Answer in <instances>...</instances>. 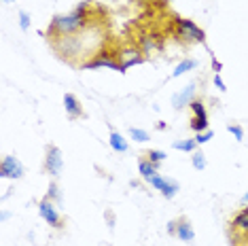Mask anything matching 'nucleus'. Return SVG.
Instances as JSON below:
<instances>
[{
	"label": "nucleus",
	"mask_w": 248,
	"mask_h": 246,
	"mask_svg": "<svg viewBox=\"0 0 248 246\" xmlns=\"http://www.w3.org/2000/svg\"><path fill=\"white\" fill-rule=\"evenodd\" d=\"M89 9H92V2H81L75 11H70V13L55 15L47 28V38L53 41V38H58V36H75L78 32L87 30Z\"/></svg>",
	"instance_id": "f257e3e1"
},
{
	"label": "nucleus",
	"mask_w": 248,
	"mask_h": 246,
	"mask_svg": "<svg viewBox=\"0 0 248 246\" xmlns=\"http://www.w3.org/2000/svg\"><path fill=\"white\" fill-rule=\"evenodd\" d=\"M176 36L185 43H204L206 41V32L202 30L195 21H191L187 17L176 19Z\"/></svg>",
	"instance_id": "f03ea898"
},
{
	"label": "nucleus",
	"mask_w": 248,
	"mask_h": 246,
	"mask_svg": "<svg viewBox=\"0 0 248 246\" xmlns=\"http://www.w3.org/2000/svg\"><path fill=\"white\" fill-rule=\"evenodd\" d=\"M43 170L47 172L51 178H58L62 174V170H64V157H62V151L60 147H55V144H49L47 149H45V164H43Z\"/></svg>",
	"instance_id": "7ed1b4c3"
},
{
	"label": "nucleus",
	"mask_w": 248,
	"mask_h": 246,
	"mask_svg": "<svg viewBox=\"0 0 248 246\" xmlns=\"http://www.w3.org/2000/svg\"><path fill=\"white\" fill-rule=\"evenodd\" d=\"M81 68H85V70H93V68L121 70V62H119V55H110L108 51H98L89 62H83Z\"/></svg>",
	"instance_id": "20e7f679"
},
{
	"label": "nucleus",
	"mask_w": 248,
	"mask_h": 246,
	"mask_svg": "<svg viewBox=\"0 0 248 246\" xmlns=\"http://www.w3.org/2000/svg\"><path fill=\"white\" fill-rule=\"evenodd\" d=\"M38 215H41V219L47 223L49 227H53V229L62 227V215L58 212V208H55L49 198L41 200V204H38Z\"/></svg>",
	"instance_id": "39448f33"
},
{
	"label": "nucleus",
	"mask_w": 248,
	"mask_h": 246,
	"mask_svg": "<svg viewBox=\"0 0 248 246\" xmlns=\"http://www.w3.org/2000/svg\"><path fill=\"white\" fill-rule=\"evenodd\" d=\"M0 176L2 178H11V181H17L24 176V166L15 155H4L0 161Z\"/></svg>",
	"instance_id": "423d86ee"
},
{
	"label": "nucleus",
	"mask_w": 248,
	"mask_h": 246,
	"mask_svg": "<svg viewBox=\"0 0 248 246\" xmlns=\"http://www.w3.org/2000/svg\"><path fill=\"white\" fill-rule=\"evenodd\" d=\"M149 184H151L153 189H157V191H161V195H163L166 200H172L174 195L178 193V183L168 181V178H163V176H159V174L151 178V183H149Z\"/></svg>",
	"instance_id": "0eeeda50"
},
{
	"label": "nucleus",
	"mask_w": 248,
	"mask_h": 246,
	"mask_svg": "<svg viewBox=\"0 0 248 246\" xmlns=\"http://www.w3.org/2000/svg\"><path fill=\"white\" fill-rule=\"evenodd\" d=\"M193 100H195V83H191V85H187L183 92L174 93V96H172V104H174V108H176V110H183L185 106H189Z\"/></svg>",
	"instance_id": "6e6552de"
},
{
	"label": "nucleus",
	"mask_w": 248,
	"mask_h": 246,
	"mask_svg": "<svg viewBox=\"0 0 248 246\" xmlns=\"http://www.w3.org/2000/svg\"><path fill=\"white\" fill-rule=\"evenodd\" d=\"M64 108H66V115H68L70 119H81V117L85 115L83 113V106L75 93H64Z\"/></svg>",
	"instance_id": "1a4fd4ad"
},
{
	"label": "nucleus",
	"mask_w": 248,
	"mask_h": 246,
	"mask_svg": "<svg viewBox=\"0 0 248 246\" xmlns=\"http://www.w3.org/2000/svg\"><path fill=\"white\" fill-rule=\"evenodd\" d=\"M176 238L183 240V242H193L195 240V229L191 225L189 219H178V229H176Z\"/></svg>",
	"instance_id": "9d476101"
},
{
	"label": "nucleus",
	"mask_w": 248,
	"mask_h": 246,
	"mask_svg": "<svg viewBox=\"0 0 248 246\" xmlns=\"http://www.w3.org/2000/svg\"><path fill=\"white\" fill-rule=\"evenodd\" d=\"M157 164H153V161H149V159H140L138 161V172H140V178L142 181H146V183H151V178L153 176H157Z\"/></svg>",
	"instance_id": "9b49d317"
},
{
	"label": "nucleus",
	"mask_w": 248,
	"mask_h": 246,
	"mask_svg": "<svg viewBox=\"0 0 248 246\" xmlns=\"http://www.w3.org/2000/svg\"><path fill=\"white\" fill-rule=\"evenodd\" d=\"M108 142H110V149H112V151H117V153H125V151L129 149L127 140H125V138L121 136L119 132H115V130L110 132V138H108Z\"/></svg>",
	"instance_id": "f8f14e48"
},
{
	"label": "nucleus",
	"mask_w": 248,
	"mask_h": 246,
	"mask_svg": "<svg viewBox=\"0 0 248 246\" xmlns=\"http://www.w3.org/2000/svg\"><path fill=\"white\" fill-rule=\"evenodd\" d=\"M231 227L240 229V231H244L248 236V208H244L242 212H238V215L233 216V221H231Z\"/></svg>",
	"instance_id": "ddd939ff"
},
{
	"label": "nucleus",
	"mask_w": 248,
	"mask_h": 246,
	"mask_svg": "<svg viewBox=\"0 0 248 246\" xmlns=\"http://www.w3.org/2000/svg\"><path fill=\"white\" fill-rule=\"evenodd\" d=\"M193 68H197V62L193 60V58H187V60H183L180 64L174 68V72H172V79H176V77H183L185 72H189V70H193Z\"/></svg>",
	"instance_id": "4468645a"
},
{
	"label": "nucleus",
	"mask_w": 248,
	"mask_h": 246,
	"mask_svg": "<svg viewBox=\"0 0 248 246\" xmlns=\"http://www.w3.org/2000/svg\"><path fill=\"white\" fill-rule=\"evenodd\" d=\"M176 151H185V153H193V151H197V142L195 138H185V140H176L172 144Z\"/></svg>",
	"instance_id": "2eb2a0df"
},
{
	"label": "nucleus",
	"mask_w": 248,
	"mask_h": 246,
	"mask_svg": "<svg viewBox=\"0 0 248 246\" xmlns=\"http://www.w3.org/2000/svg\"><path fill=\"white\" fill-rule=\"evenodd\" d=\"M189 127H191V130H193L195 134L210 130V127H208V117H193V119H191V123H189Z\"/></svg>",
	"instance_id": "dca6fc26"
},
{
	"label": "nucleus",
	"mask_w": 248,
	"mask_h": 246,
	"mask_svg": "<svg viewBox=\"0 0 248 246\" xmlns=\"http://www.w3.org/2000/svg\"><path fill=\"white\" fill-rule=\"evenodd\" d=\"M191 166H193L195 170H204V168H206V155L202 153L200 149L191 153Z\"/></svg>",
	"instance_id": "f3484780"
},
{
	"label": "nucleus",
	"mask_w": 248,
	"mask_h": 246,
	"mask_svg": "<svg viewBox=\"0 0 248 246\" xmlns=\"http://www.w3.org/2000/svg\"><path fill=\"white\" fill-rule=\"evenodd\" d=\"M189 108H191V113H193V117H208L206 104H204V100H200V98H195L193 102L189 104Z\"/></svg>",
	"instance_id": "a211bd4d"
},
{
	"label": "nucleus",
	"mask_w": 248,
	"mask_h": 246,
	"mask_svg": "<svg viewBox=\"0 0 248 246\" xmlns=\"http://www.w3.org/2000/svg\"><path fill=\"white\" fill-rule=\"evenodd\" d=\"M144 157L149 159V161H153V164H157V166H159L161 161L168 157V155L163 153V151H159V149H151V151H146V153H144Z\"/></svg>",
	"instance_id": "6ab92c4d"
},
{
	"label": "nucleus",
	"mask_w": 248,
	"mask_h": 246,
	"mask_svg": "<svg viewBox=\"0 0 248 246\" xmlns=\"http://www.w3.org/2000/svg\"><path fill=\"white\" fill-rule=\"evenodd\" d=\"M47 198L51 200V202H62V193H60V187L58 183H49V189H47Z\"/></svg>",
	"instance_id": "aec40b11"
},
{
	"label": "nucleus",
	"mask_w": 248,
	"mask_h": 246,
	"mask_svg": "<svg viewBox=\"0 0 248 246\" xmlns=\"http://www.w3.org/2000/svg\"><path fill=\"white\" fill-rule=\"evenodd\" d=\"M129 136H132V140H136V142H146L149 140V132L140 130V127H132V130H129Z\"/></svg>",
	"instance_id": "412c9836"
},
{
	"label": "nucleus",
	"mask_w": 248,
	"mask_h": 246,
	"mask_svg": "<svg viewBox=\"0 0 248 246\" xmlns=\"http://www.w3.org/2000/svg\"><path fill=\"white\" fill-rule=\"evenodd\" d=\"M144 62V58L142 55H136V58H129V60H123L121 62V70L119 72H125V70H129L132 66H138V64H142Z\"/></svg>",
	"instance_id": "4be33fe9"
},
{
	"label": "nucleus",
	"mask_w": 248,
	"mask_h": 246,
	"mask_svg": "<svg viewBox=\"0 0 248 246\" xmlns=\"http://www.w3.org/2000/svg\"><path fill=\"white\" fill-rule=\"evenodd\" d=\"M212 136H214V132H212V130H206V132L195 134V142H197V147H202V144H206L208 140H212Z\"/></svg>",
	"instance_id": "5701e85b"
},
{
	"label": "nucleus",
	"mask_w": 248,
	"mask_h": 246,
	"mask_svg": "<svg viewBox=\"0 0 248 246\" xmlns=\"http://www.w3.org/2000/svg\"><path fill=\"white\" fill-rule=\"evenodd\" d=\"M19 28L24 32L30 28V13H28V11H19Z\"/></svg>",
	"instance_id": "b1692460"
},
{
	"label": "nucleus",
	"mask_w": 248,
	"mask_h": 246,
	"mask_svg": "<svg viewBox=\"0 0 248 246\" xmlns=\"http://www.w3.org/2000/svg\"><path fill=\"white\" fill-rule=\"evenodd\" d=\"M227 132L233 134L235 140H244V130H242L240 125H227Z\"/></svg>",
	"instance_id": "393cba45"
},
{
	"label": "nucleus",
	"mask_w": 248,
	"mask_h": 246,
	"mask_svg": "<svg viewBox=\"0 0 248 246\" xmlns=\"http://www.w3.org/2000/svg\"><path fill=\"white\" fill-rule=\"evenodd\" d=\"M176 229H178V219L168 221V233H170V236H176Z\"/></svg>",
	"instance_id": "a878e982"
},
{
	"label": "nucleus",
	"mask_w": 248,
	"mask_h": 246,
	"mask_svg": "<svg viewBox=\"0 0 248 246\" xmlns=\"http://www.w3.org/2000/svg\"><path fill=\"white\" fill-rule=\"evenodd\" d=\"M214 85L218 87V92H227V85H225V83H223L221 75H214Z\"/></svg>",
	"instance_id": "bb28decb"
},
{
	"label": "nucleus",
	"mask_w": 248,
	"mask_h": 246,
	"mask_svg": "<svg viewBox=\"0 0 248 246\" xmlns=\"http://www.w3.org/2000/svg\"><path fill=\"white\" fill-rule=\"evenodd\" d=\"M212 68H214V72H217V75H221V68H223L221 62H217V60L212 58Z\"/></svg>",
	"instance_id": "cd10ccee"
},
{
	"label": "nucleus",
	"mask_w": 248,
	"mask_h": 246,
	"mask_svg": "<svg viewBox=\"0 0 248 246\" xmlns=\"http://www.w3.org/2000/svg\"><path fill=\"white\" fill-rule=\"evenodd\" d=\"M242 204H244V206H248V191H246L244 195H242Z\"/></svg>",
	"instance_id": "c85d7f7f"
},
{
	"label": "nucleus",
	"mask_w": 248,
	"mask_h": 246,
	"mask_svg": "<svg viewBox=\"0 0 248 246\" xmlns=\"http://www.w3.org/2000/svg\"><path fill=\"white\" fill-rule=\"evenodd\" d=\"M7 2H15V0H7Z\"/></svg>",
	"instance_id": "c756f323"
}]
</instances>
